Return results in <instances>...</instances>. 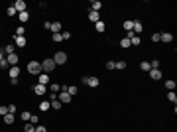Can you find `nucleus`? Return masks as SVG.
I'll return each instance as SVG.
<instances>
[{
	"label": "nucleus",
	"instance_id": "obj_1",
	"mask_svg": "<svg viewBox=\"0 0 177 132\" xmlns=\"http://www.w3.org/2000/svg\"><path fill=\"white\" fill-rule=\"evenodd\" d=\"M53 69H55V61H53L51 57H47V59L42 61V73H47V75H49Z\"/></svg>",
	"mask_w": 177,
	"mask_h": 132
},
{
	"label": "nucleus",
	"instance_id": "obj_2",
	"mask_svg": "<svg viewBox=\"0 0 177 132\" xmlns=\"http://www.w3.org/2000/svg\"><path fill=\"white\" fill-rule=\"evenodd\" d=\"M26 69H28L30 75H39L42 73V61H30Z\"/></svg>",
	"mask_w": 177,
	"mask_h": 132
},
{
	"label": "nucleus",
	"instance_id": "obj_3",
	"mask_svg": "<svg viewBox=\"0 0 177 132\" xmlns=\"http://www.w3.org/2000/svg\"><path fill=\"white\" fill-rule=\"evenodd\" d=\"M51 59L55 61V65H65V63H67V53H65V51H57Z\"/></svg>",
	"mask_w": 177,
	"mask_h": 132
},
{
	"label": "nucleus",
	"instance_id": "obj_4",
	"mask_svg": "<svg viewBox=\"0 0 177 132\" xmlns=\"http://www.w3.org/2000/svg\"><path fill=\"white\" fill-rule=\"evenodd\" d=\"M12 6L16 8V12H18V14H20V12H26V10H28V6H26V2H24V0H16Z\"/></svg>",
	"mask_w": 177,
	"mask_h": 132
},
{
	"label": "nucleus",
	"instance_id": "obj_5",
	"mask_svg": "<svg viewBox=\"0 0 177 132\" xmlns=\"http://www.w3.org/2000/svg\"><path fill=\"white\" fill-rule=\"evenodd\" d=\"M57 101H61V105H63V103H71L73 97H71L67 91H61V93H59V97H57Z\"/></svg>",
	"mask_w": 177,
	"mask_h": 132
},
{
	"label": "nucleus",
	"instance_id": "obj_6",
	"mask_svg": "<svg viewBox=\"0 0 177 132\" xmlns=\"http://www.w3.org/2000/svg\"><path fill=\"white\" fill-rule=\"evenodd\" d=\"M26 44H28V42H26L24 36H14V45H16V47H26Z\"/></svg>",
	"mask_w": 177,
	"mask_h": 132
},
{
	"label": "nucleus",
	"instance_id": "obj_7",
	"mask_svg": "<svg viewBox=\"0 0 177 132\" xmlns=\"http://www.w3.org/2000/svg\"><path fill=\"white\" fill-rule=\"evenodd\" d=\"M159 42H165V44H171V42H173V34H169V32H163V34H159Z\"/></svg>",
	"mask_w": 177,
	"mask_h": 132
},
{
	"label": "nucleus",
	"instance_id": "obj_8",
	"mask_svg": "<svg viewBox=\"0 0 177 132\" xmlns=\"http://www.w3.org/2000/svg\"><path fill=\"white\" fill-rule=\"evenodd\" d=\"M8 75H10V79H18V77H20V67H18V65L10 67V69H8Z\"/></svg>",
	"mask_w": 177,
	"mask_h": 132
},
{
	"label": "nucleus",
	"instance_id": "obj_9",
	"mask_svg": "<svg viewBox=\"0 0 177 132\" xmlns=\"http://www.w3.org/2000/svg\"><path fill=\"white\" fill-rule=\"evenodd\" d=\"M37 83L47 87V85H49V75H47V73H39V75H37Z\"/></svg>",
	"mask_w": 177,
	"mask_h": 132
},
{
	"label": "nucleus",
	"instance_id": "obj_10",
	"mask_svg": "<svg viewBox=\"0 0 177 132\" xmlns=\"http://www.w3.org/2000/svg\"><path fill=\"white\" fill-rule=\"evenodd\" d=\"M45 91H47V87H45V85H39V83H37V85H33V93H35L37 97L45 95Z\"/></svg>",
	"mask_w": 177,
	"mask_h": 132
},
{
	"label": "nucleus",
	"instance_id": "obj_11",
	"mask_svg": "<svg viewBox=\"0 0 177 132\" xmlns=\"http://www.w3.org/2000/svg\"><path fill=\"white\" fill-rule=\"evenodd\" d=\"M6 61H8V65H10V67L18 65V55H16V53H10V55H6Z\"/></svg>",
	"mask_w": 177,
	"mask_h": 132
},
{
	"label": "nucleus",
	"instance_id": "obj_12",
	"mask_svg": "<svg viewBox=\"0 0 177 132\" xmlns=\"http://www.w3.org/2000/svg\"><path fill=\"white\" fill-rule=\"evenodd\" d=\"M148 73H150V77L154 79V81H159V79H161V71H159V69H150Z\"/></svg>",
	"mask_w": 177,
	"mask_h": 132
},
{
	"label": "nucleus",
	"instance_id": "obj_13",
	"mask_svg": "<svg viewBox=\"0 0 177 132\" xmlns=\"http://www.w3.org/2000/svg\"><path fill=\"white\" fill-rule=\"evenodd\" d=\"M142 30H144V26H142V22H138V20H134V26H132V32L138 36V34H142Z\"/></svg>",
	"mask_w": 177,
	"mask_h": 132
},
{
	"label": "nucleus",
	"instance_id": "obj_14",
	"mask_svg": "<svg viewBox=\"0 0 177 132\" xmlns=\"http://www.w3.org/2000/svg\"><path fill=\"white\" fill-rule=\"evenodd\" d=\"M100 8H102V2H99V0H93V2H91V10L93 12H99Z\"/></svg>",
	"mask_w": 177,
	"mask_h": 132
},
{
	"label": "nucleus",
	"instance_id": "obj_15",
	"mask_svg": "<svg viewBox=\"0 0 177 132\" xmlns=\"http://www.w3.org/2000/svg\"><path fill=\"white\" fill-rule=\"evenodd\" d=\"M53 34H61V22H51V28H49Z\"/></svg>",
	"mask_w": 177,
	"mask_h": 132
},
{
	"label": "nucleus",
	"instance_id": "obj_16",
	"mask_svg": "<svg viewBox=\"0 0 177 132\" xmlns=\"http://www.w3.org/2000/svg\"><path fill=\"white\" fill-rule=\"evenodd\" d=\"M65 91L69 93V95H71V97H75V95L79 93V87H75V85H67V89H65Z\"/></svg>",
	"mask_w": 177,
	"mask_h": 132
},
{
	"label": "nucleus",
	"instance_id": "obj_17",
	"mask_svg": "<svg viewBox=\"0 0 177 132\" xmlns=\"http://www.w3.org/2000/svg\"><path fill=\"white\" fill-rule=\"evenodd\" d=\"M2 118H4V122H6V124H14V120H16V116H14L12 112H8V114H4Z\"/></svg>",
	"mask_w": 177,
	"mask_h": 132
},
{
	"label": "nucleus",
	"instance_id": "obj_18",
	"mask_svg": "<svg viewBox=\"0 0 177 132\" xmlns=\"http://www.w3.org/2000/svg\"><path fill=\"white\" fill-rule=\"evenodd\" d=\"M88 20H91V22H95V24H97V22H99V20H100L99 12H93V10H91V12H88Z\"/></svg>",
	"mask_w": 177,
	"mask_h": 132
},
{
	"label": "nucleus",
	"instance_id": "obj_19",
	"mask_svg": "<svg viewBox=\"0 0 177 132\" xmlns=\"http://www.w3.org/2000/svg\"><path fill=\"white\" fill-rule=\"evenodd\" d=\"M18 20H20V22H28V20H30V12H28V10L20 12V14H18Z\"/></svg>",
	"mask_w": 177,
	"mask_h": 132
},
{
	"label": "nucleus",
	"instance_id": "obj_20",
	"mask_svg": "<svg viewBox=\"0 0 177 132\" xmlns=\"http://www.w3.org/2000/svg\"><path fill=\"white\" fill-rule=\"evenodd\" d=\"M99 83H100V81H99V77H88V83H87V85H88V87H93V89H95V87H99Z\"/></svg>",
	"mask_w": 177,
	"mask_h": 132
},
{
	"label": "nucleus",
	"instance_id": "obj_21",
	"mask_svg": "<svg viewBox=\"0 0 177 132\" xmlns=\"http://www.w3.org/2000/svg\"><path fill=\"white\" fill-rule=\"evenodd\" d=\"M49 109H51L49 101H42V103H39V110H42V112H45V110H49Z\"/></svg>",
	"mask_w": 177,
	"mask_h": 132
},
{
	"label": "nucleus",
	"instance_id": "obj_22",
	"mask_svg": "<svg viewBox=\"0 0 177 132\" xmlns=\"http://www.w3.org/2000/svg\"><path fill=\"white\" fill-rule=\"evenodd\" d=\"M14 51H16V45H14V44H8L6 47H4V53H6V55L14 53Z\"/></svg>",
	"mask_w": 177,
	"mask_h": 132
},
{
	"label": "nucleus",
	"instance_id": "obj_23",
	"mask_svg": "<svg viewBox=\"0 0 177 132\" xmlns=\"http://www.w3.org/2000/svg\"><path fill=\"white\" fill-rule=\"evenodd\" d=\"M49 105H51V109H53V110H59V109H61V101H49Z\"/></svg>",
	"mask_w": 177,
	"mask_h": 132
},
{
	"label": "nucleus",
	"instance_id": "obj_24",
	"mask_svg": "<svg viewBox=\"0 0 177 132\" xmlns=\"http://www.w3.org/2000/svg\"><path fill=\"white\" fill-rule=\"evenodd\" d=\"M24 132H35V124H32V122H26V126H24Z\"/></svg>",
	"mask_w": 177,
	"mask_h": 132
},
{
	"label": "nucleus",
	"instance_id": "obj_25",
	"mask_svg": "<svg viewBox=\"0 0 177 132\" xmlns=\"http://www.w3.org/2000/svg\"><path fill=\"white\" fill-rule=\"evenodd\" d=\"M30 118H32V112H30V110H24V112H22V120L24 122H30Z\"/></svg>",
	"mask_w": 177,
	"mask_h": 132
},
{
	"label": "nucleus",
	"instance_id": "obj_26",
	"mask_svg": "<svg viewBox=\"0 0 177 132\" xmlns=\"http://www.w3.org/2000/svg\"><path fill=\"white\" fill-rule=\"evenodd\" d=\"M132 26H134V20H126V22H124V30H126V32H132Z\"/></svg>",
	"mask_w": 177,
	"mask_h": 132
},
{
	"label": "nucleus",
	"instance_id": "obj_27",
	"mask_svg": "<svg viewBox=\"0 0 177 132\" xmlns=\"http://www.w3.org/2000/svg\"><path fill=\"white\" fill-rule=\"evenodd\" d=\"M120 47L128 49V47H130V40H128V38H122V40H120Z\"/></svg>",
	"mask_w": 177,
	"mask_h": 132
},
{
	"label": "nucleus",
	"instance_id": "obj_28",
	"mask_svg": "<svg viewBox=\"0 0 177 132\" xmlns=\"http://www.w3.org/2000/svg\"><path fill=\"white\" fill-rule=\"evenodd\" d=\"M167 101H171L173 105H175V103H177V95H175V93H173V91H169V93H167Z\"/></svg>",
	"mask_w": 177,
	"mask_h": 132
},
{
	"label": "nucleus",
	"instance_id": "obj_29",
	"mask_svg": "<svg viewBox=\"0 0 177 132\" xmlns=\"http://www.w3.org/2000/svg\"><path fill=\"white\" fill-rule=\"evenodd\" d=\"M95 28H97V32H100V34H102V32H104V28H106V26H104V22H100V20H99V22L95 24Z\"/></svg>",
	"mask_w": 177,
	"mask_h": 132
},
{
	"label": "nucleus",
	"instance_id": "obj_30",
	"mask_svg": "<svg viewBox=\"0 0 177 132\" xmlns=\"http://www.w3.org/2000/svg\"><path fill=\"white\" fill-rule=\"evenodd\" d=\"M175 81H165V87H167V91H175Z\"/></svg>",
	"mask_w": 177,
	"mask_h": 132
},
{
	"label": "nucleus",
	"instance_id": "obj_31",
	"mask_svg": "<svg viewBox=\"0 0 177 132\" xmlns=\"http://www.w3.org/2000/svg\"><path fill=\"white\" fill-rule=\"evenodd\" d=\"M140 36H134V38H130V45H140Z\"/></svg>",
	"mask_w": 177,
	"mask_h": 132
},
{
	"label": "nucleus",
	"instance_id": "obj_32",
	"mask_svg": "<svg viewBox=\"0 0 177 132\" xmlns=\"http://www.w3.org/2000/svg\"><path fill=\"white\" fill-rule=\"evenodd\" d=\"M140 69H142V71H150V69H152V67H150V61H142Z\"/></svg>",
	"mask_w": 177,
	"mask_h": 132
},
{
	"label": "nucleus",
	"instance_id": "obj_33",
	"mask_svg": "<svg viewBox=\"0 0 177 132\" xmlns=\"http://www.w3.org/2000/svg\"><path fill=\"white\" fill-rule=\"evenodd\" d=\"M49 91L57 95V91H61V85H55V83H53V85H49Z\"/></svg>",
	"mask_w": 177,
	"mask_h": 132
},
{
	"label": "nucleus",
	"instance_id": "obj_34",
	"mask_svg": "<svg viewBox=\"0 0 177 132\" xmlns=\"http://www.w3.org/2000/svg\"><path fill=\"white\" fill-rule=\"evenodd\" d=\"M6 14H8V16H16L18 12H16V8H14V6H8V10H6Z\"/></svg>",
	"mask_w": 177,
	"mask_h": 132
},
{
	"label": "nucleus",
	"instance_id": "obj_35",
	"mask_svg": "<svg viewBox=\"0 0 177 132\" xmlns=\"http://www.w3.org/2000/svg\"><path fill=\"white\" fill-rule=\"evenodd\" d=\"M24 34H26V28H24V26H18V28H16V36H24Z\"/></svg>",
	"mask_w": 177,
	"mask_h": 132
},
{
	"label": "nucleus",
	"instance_id": "obj_36",
	"mask_svg": "<svg viewBox=\"0 0 177 132\" xmlns=\"http://www.w3.org/2000/svg\"><path fill=\"white\" fill-rule=\"evenodd\" d=\"M150 67H152V69H159V61H157V59H152V61H150Z\"/></svg>",
	"mask_w": 177,
	"mask_h": 132
},
{
	"label": "nucleus",
	"instance_id": "obj_37",
	"mask_svg": "<svg viewBox=\"0 0 177 132\" xmlns=\"http://www.w3.org/2000/svg\"><path fill=\"white\" fill-rule=\"evenodd\" d=\"M114 69H126V61H116V67Z\"/></svg>",
	"mask_w": 177,
	"mask_h": 132
},
{
	"label": "nucleus",
	"instance_id": "obj_38",
	"mask_svg": "<svg viewBox=\"0 0 177 132\" xmlns=\"http://www.w3.org/2000/svg\"><path fill=\"white\" fill-rule=\"evenodd\" d=\"M4 114H8V107L0 105V116H4Z\"/></svg>",
	"mask_w": 177,
	"mask_h": 132
},
{
	"label": "nucleus",
	"instance_id": "obj_39",
	"mask_svg": "<svg viewBox=\"0 0 177 132\" xmlns=\"http://www.w3.org/2000/svg\"><path fill=\"white\" fill-rule=\"evenodd\" d=\"M35 132H47V128H45L44 124H37V126H35Z\"/></svg>",
	"mask_w": 177,
	"mask_h": 132
},
{
	"label": "nucleus",
	"instance_id": "obj_40",
	"mask_svg": "<svg viewBox=\"0 0 177 132\" xmlns=\"http://www.w3.org/2000/svg\"><path fill=\"white\" fill-rule=\"evenodd\" d=\"M53 42H63V38H61V34H53Z\"/></svg>",
	"mask_w": 177,
	"mask_h": 132
},
{
	"label": "nucleus",
	"instance_id": "obj_41",
	"mask_svg": "<svg viewBox=\"0 0 177 132\" xmlns=\"http://www.w3.org/2000/svg\"><path fill=\"white\" fill-rule=\"evenodd\" d=\"M0 67H2V69H10V65H8V61H6V59H4V61H0Z\"/></svg>",
	"mask_w": 177,
	"mask_h": 132
},
{
	"label": "nucleus",
	"instance_id": "obj_42",
	"mask_svg": "<svg viewBox=\"0 0 177 132\" xmlns=\"http://www.w3.org/2000/svg\"><path fill=\"white\" fill-rule=\"evenodd\" d=\"M61 38H63V40H69V38H71V32H67V30H65V32L61 34Z\"/></svg>",
	"mask_w": 177,
	"mask_h": 132
},
{
	"label": "nucleus",
	"instance_id": "obj_43",
	"mask_svg": "<svg viewBox=\"0 0 177 132\" xmlns=\"http://www.w3.org/2000/svg\"><path fill=\"white\" fill-rule=\"evenodd\" d=\"M114 67H116V61H108L106 63V69H114Z\"/></svg>",
	"mask_w": 177,
	"mask_h": 132
},
{
	"label": "nucleus",
	"instance_id": "obj_44",
	"mask_svg": "<svg viewBox=\"0 0 177 132\" xmlns=\"http://www.w3.org/2000/svg\"><path fill=\"white\" fill-rule=\"evenodd\" d=\"M30 122H32V124H37V122H39V118H37L35 114H32V118H30Z\"/></svg>",
	"mask_w": 177,
	"mask_h": 132
},
{
	"label": "nucleus",
	"instance_id": "obj_45",
	"mask_svg": "<svg viewBox=\"0 0 177 132\" xmlns=\"http://www.w3.org/2000/svg\"><path fill=\"white\" fill-rule=\"evenodd\" d=\"M8 112L14 114V112H16V105H8Z\"/></svg>",
	"mask_w": 177,
	"mask_h": 132
},
{
	"label": "nucleus",
	"instance_id": "obj_46",
	"mask_svg": "<svg viewBox=\"0 0 177 132\" xmlns=\"http://www.w3.org/2000/svg\"><path fill=\"white\" fill-rule=\"evenodd\" d=\"M152 42H159V34H152Z\"/></svg>",
	"mask_w": 177,
	"mask_h": 132
},
{
	"label": "nucleus",
	"instance_id": "obj_47",
	"mask_svg": "<svg viewBox=\"0 0 177 132\" xmlns=\"http://www.w3.org/2000/svg\"><path fill=\"white\" fill-rule=\"evenodd\" d=\"M6 59V53H4V49H0V61H4Z\"/></svg>",
	"mask_w": 177,
	"mask_h": 132
},
{
	"label": "nucleus",
	"instance_id": "obj_48",
	"mask_svg": "<svg viewBox=\"0 0 177 132\" xmlns=\"http://www.w3.org/2000/svg\"><path fill=\"white\" fill-rule=\"evenodd\" d=\"M81 83H83V85H87V83H88V75H85V77L81 79Z\"/></svg>",
	"mask_w": 177,
	"mask_h": 132
},
{
	"label": "nucleus",
	"instance_id": "obj_49",
	"mask_svg": "<svg viewBox=\"0 0 177 132\" xmlns=\"http://www.w3.org/2000/svg\"><path fill=\"white\" fill-rule=\"evenodd\" d=\"M2 132H6V130H2Z\"/></svg>",
	"mask_w": 177,
	"mask_h": 132
},
{
	"label": "nucleus",
	"instance_id": "obj_50",
	"mask_svg": "<svg viewBox=\"0 0 177 132\" xmlns=\"http://www.w3.org/2000/svg\"><path fill=\"white\" fill-rule=\"evenodd\" d=\"M0 132H2V130H0Z\"/></svg>",
	"mask_w": 177,
	"mask_h": 132
}]
</instances>
